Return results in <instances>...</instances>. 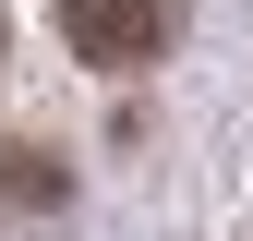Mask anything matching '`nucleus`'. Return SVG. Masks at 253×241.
Wrapping results in <instances>:
<instances>
[{
  "label": "nucleus",
  "mask_w": 253,
  "mask_h": 241,
  "mask_svg": "<svg viewBox=\"0 0 253 241\" xmlns=\"http://www.w3.org/2000/svg\"><path fill=\"white\" fill-rule=\"evenodd\" d=\"M181 12L193 0H60V37H73V60H97V73H145V60L181 48Z\"/></svg>",
  "instance_id": "1"
},
{
  "label": "nucleus",
  "mask_w": 253,
  "mask_h": 241,
  "mask_svg": "<svg viewBox=\"0 0 253 241\" xmlns=\"http://www.w3.org/2000/svg\"><path fill=\"white\" fill-rule=\"evenodd\" d=\"M48 205H73V169L48 145H0V217H48Z\"/></svg>",
  "instance_id": "2"
},
{
  "label": "nucleus",
  "mask_w": 253,
  "mask_h": 241,
  "mask_svg": "<svg viewBox=\"0 0 253 241\" xmlns=\"http://www.w3.org/2000/svg\"><path fill=\"white\" fill-rule=\"evenodd\" d=\"M0 48H12V37H0Z\"/></svg>",
  "instance_id": "3"
}]
</instances>
